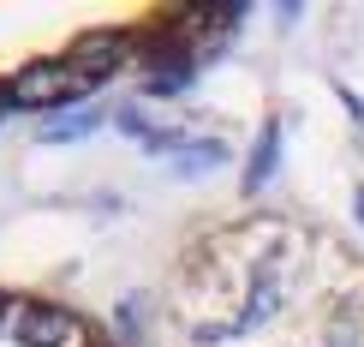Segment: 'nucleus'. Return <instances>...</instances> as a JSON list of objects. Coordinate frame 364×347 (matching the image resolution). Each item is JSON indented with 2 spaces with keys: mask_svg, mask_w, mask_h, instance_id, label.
I'll return each mask as SVG.
<instances>
[{
  "mask_svg": "<svg viewBox=\"0 0 364 347\" xmlns=\"http://www.w3.org/2000/svg\"><path fill=\"white\" fill-rule=\"evenodd\" d=\"M227 30H239V12L209 6H0V138L156 84L221 48Z\"/></svg>",
  "mask_w": 364,
  "mask_h": 347,
  "instance_id": "f03ea898",
  "label": "nucleus"
},
{
  "mask_svg": "<svg viewBox=\"0 0 364 347\" xmlns=\"http://www.w3.org/2000/svg\"><path fill=\"white\" fill-rule=\"evenodd\" d=\"M0 347H144L96 299L42 276H0Z\"/></svg>",
  "mask_w": 364,
  "mask_h": 347,
  "instance_id": "7ed1b4c3",
  "label": "nucleus"
},
{
  "mask_svg": "<svg viewBox=\"0 0 364 347\" xmlns=\"http://www.w3.org/2000/svg\"><path fill=\"white\" fill-rule=\"evenodd\" d=\"M144 347H364V239L299 198L179 222L144 294Z\"/></svg>",
  "mask_w": 364,
  "mask_h": 347,
  "instance_id": "f257e3e1",
  "label": "nucleus"
}]
</instances>
